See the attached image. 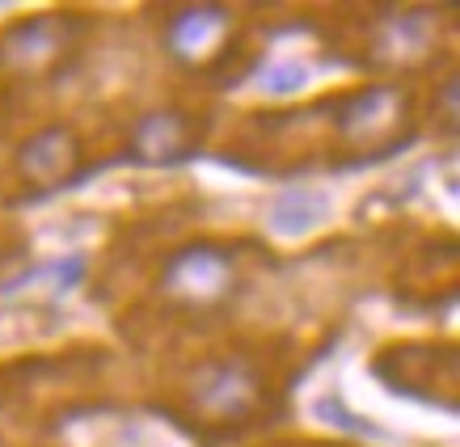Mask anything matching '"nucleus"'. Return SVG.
I'll use <instances>...</instances> for the list:
<instances>
[{
	"instance_id": "obj_3",
	"label": "nucleus",
	"mask_w": 460,
	"mask_h": 447,
	"mask_svg": "<svg viewBox=\"0 0 460 447\" xmlns=\"http://www.w3.org/2000/svg\"><path fill=\"white\" fill-rule=\"evenodd\" d=\"M262 262V250L253 241L228 237H195L165 250L161 266L148 279V300L136 317L153 325H203L224 321L237 300L250 292L253 266Z\"/></svg>"
},
{
	"instance_id": "obj_4",
	"label": "nucleus",
	"mask_w": 460,
	"mask_h": 447,
	"mask_svg": "<svg viewBox=\"0 0 460 447\" xmlns=\"http://www.w3.org/2000/svg\"><path fill=\"white\" fill-rule=\"evenodd\" d=\"M93 34V17L76 9L13 17L0 30V76L22 84L59 81L81 64Z\"/></svg>"
},
{
	"instance_id": "obj_2",
	"label": "nucleus",
	"mask_w": 460,
	"mask_h": 447,
	"mask_svg": "<svg viewBox=\"0 0 460 447\" xmlns=\"http://www.w3.org/2000/svg\"><path fill=\"white\" fill-rule=\"evenodd\" d=\"M300 372L305 359L292 342L233 337L186 359L165 380L153 409L190 434L199 447H224L288 418L292 384Z\"/></svg>"
},
{
	"instance_id": "obj_1",
	"label": "nucleus",
	"mask_w": 460,
	"mask_h": 447,
	"mask_svg": "<svg viewBox=\"0 0 460 447\" xmlns=\"http://www.w3.org/2000/svg\"><path fill=\"white\" fill-rule=\"evenodd\" d=\"M419 98L397 81H363L338 93L253 110L241 118L224 165L245 173H313V169H359L405 153L419 136Z\"/></svg>"
},
{
	"instance_id": "obj_7",
	"label": "nucleus",
	"mask_w": 460,
	"mask_h": 447,
	"mask_svg": "<svg viewBox=\"0 0 460 447\" xmlns=\"http://www.w3.org/2000/svg\"><path fill=\"white\" fill-rule=\"evenodd\" d=\"M102 161L93 156V144L76 123H42L30 131L13 153V182L17 198H47L68 186L84 182Z\"/></svg>"
},
{
	"instance_id": "obj_9",
	"label": "nucleus",
	"mask_w": 460,
	"mask_h": 447,
	"mask_svg": "<svg viewBox=\"0 0 460 447\" xmlns=\"http://www.w3.org/2000/svg\"><path fill=\"white\" fill-rule=\"evenodd\" d=\"M460 279V250L456 237H422L402 253V262L393 270V295L397 304L414 308L422 317H435V308L452 304Z\"/></svg>"
},
{
	"instance_id": "obj_6",
	"label": "nucleus",
	"mask_w": 460,
	"mask_h": 447,
	"mask_svg": "<svg viewBox=\"0 0 460 447\" xmlns=\"http://www.w3.org/2000/svg\"><path fill=\"white\" fill-rule=\"evenodd\" d=\"M372 376L397 397L435 406L444 414L460 409V350L456 342H435V337H405L385 342L372 355Z\"/></svg>"
},
{
	"instance_id": "obj_5",
	"label": "nucleus",
	"mask_w": 460,
	"mask_h": 447,
	"mask_svg": "<svg viewBox=\"0 0 460 447\" xmlns=\"http://www.w3.org/2000/svg\"><path fill=\"white\" fill-rule=\"evenodd\" d=\"M161 42L178 64L199 68L211 84H237L253 64L228 4H169L161 17Z\"/></svg>"
},
{
	"instance_id": "obj_10",
	"label": "nucleus",
	"mask_w": 460,
	"mask_h": 447,
	"mask_svg": "<svg viewBox=\"0 0 460 447\" xmlns=\"http://www.w3.org/2000/svg\"><path fill=\"white\" fill-rule=\"evenodd\" d=\"M258 447H355V443H338V439H270Z\"/></svg>"
},
{
	"instance_id": "obj_8",
	"label": "nucleus",
	"mask_w": 460,
	"mask_h": 447,
	"mask_svg": "<svg viewBox=\"0 0 460 447\" xmlns=\"http://www.w3.org/2000/svg\"><path fill=\"white\" fill-rule=\"evenodd\" d=\"M211 127V110H190V106H161V110H144L131 118L123 136V156L136 165H186L190 156L203 153Z\"/></svg>"
}]
</instances>
